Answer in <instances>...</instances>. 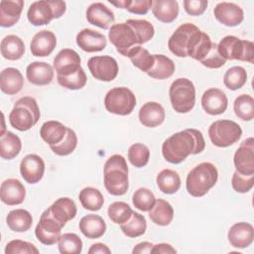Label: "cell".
<instances>
[{"mask_svg":"<svg viewBox=\"0 0 254 254\" xmlns=\"http://www.w3.org/2000/svg\"><path fill=\"white\" fill-rule=\"evenodd\" d=\"M57 80L61 86L66 89L77 90L84 87L87 81V77L83 68L80 67L76 72L70 75H66V76L57 75Z\"/></svg>","mask_w":254,"mask_h":254,"instance_id":"7dc6e473","label":"cell"},{"mask_svg":"<svg viewBox=\"0 0 254 254\" xmlns=\"http://www.w3.org/2000/svg\"><path fill=\"white\" fill-rule=\"evenodd\" d=\"M126 57L129 58L134 66L146 73L152 68L155 62L154 55H151L148 50L141 46H135L132 48Z\"/></svg>","mask_w":254,"mask_h":254,"instance_id":"74e56055","label":"cell"},{"mask_svg":"<svg viewBox=\"0 0 254 254\" xmlns=\"http://www.w3.org/2000/svg\"><path fill=\"white\" fill-rule=\"evenodd\" d=\"M6 223L14 232H26L33 224V217L28 210L16 208L7 214Z\"/></svg>","mask_w":254,"mask_h":254,"instance_id":"836d02e7","label":"cell"},{"mask_svg":"<svg viewBox=\"0 0 254 254\" xmlns=\"http://www.w3.org/2000/svg\"><path fill=\"white\" fill-rule=\"evenodd\" d=\"M38 248L31 242L21 239L11 240L6 244L5 254H38Z\"/></svg>","mask_w":254,"mask_h":254,"instance_id":"816d5d0a","label":"cell"},{"mask_svg":"<svg viewBox=\"0 0 254 254\" xmlns=\"http://www.w3.org/2000/svg\"><path fill=\"white\" fill-rule=\"evenodd\" d=\"M78 226L81 233L89 239L100 238L106 231L104 219L97 214L84 215L80 219Z\"/></svg>","mask_w":254,"mask_h":254,"instance_id":"f1b7e54d","label":"cell"},{"mask_svg":"<svg viewBox=\"0 0 254 254\" xmlns=\"http://www.w3.org/2000/svg\"><path fill=\"white\" fill-rule=\"evenodd\" d=\"M227 238L231 246L241 249L246 248L254 240V228L248 222H237L229 228Z\"/></svg>","mask_w":254,"mask_h":254,"instance_id":"7402d4cb","label":"cell"},{"mask_svg":"<svg viewBox=\"0 0 254 254\" xmlns=\"http://www.w3.org/2000/svg\"><path fill=\"white\" fill-rule=\"evenodd\" d=\"M66 10V4L61 0H40L33 2L27 12L29 22L34 26L48 25L53 19L61 18Z\"/></svg>","mask_w":254,"mask_h":254,"instance_id":"8992f818","label":"cell"},{"mask_svg":"<svg viewBox=\"0 0 254 254\" xmlns=\"http://www.w3.org/2000/svg\"><path fill=\"white\" fill-rule=\"evenodd\" d=\"M154 64L147 74L155 79H166L171 77L176 68L174 62L165 55H154Z\"/></svg>","mask_w":254,"mask_h":254,"instance_id":"8d00e7d4","label":"cell"},{"mask_svg":"<svg viewBox=\"0 0 254 254\" xmlns=\"http://www.w3.org/2000/svg\"><path fill=\"white\" fill-rule=\"evenodd\" d=\"M217 50L224 60H237L241 62L254 63V44L251 41L241 40L235 36L228 35L217 44Z\"/></svg>","mask_w":254,"mask_h":254,"instance_id":"ba28073f","label":"cell"},{"mask_svg":"<svg viewBox=\"0 0 254 254\" xmlns=\"http://www.w3.org/2000/svg\"><path fill=\"white\" fill-rule=\"evenodd\" d=\"M120 228L127 237L136 238L146 232L147 222L142 214L133 211L130 218L126 222L120 224Z\"/></svg>","mask_w":254,"mask_h":254,"instance_id":"ab89813d","label":"cell"},{"mask_svg":"<svg viewBox=\"0 0 254 254\" xmlns=\"http://www.w3.org/2000/svg\"><path fill=\"white\" fill-rule=\"evenodd\" d=\"M199 63L208 68H219L225 64L226 60H224L217 50V44L212 42L210 50L207 54L199 61Z\"/></svg>","mask_w":254,"mask_h":254,"instance_id":"db71d44e","label":"cell"},{"mask_svg":"<svg viewBox=\"0 0 254 254\" xmlns=\"http://www.w3.org/2000/svg\"><path fill=\"white\" fill-rule=\"evenodd\" d=\"M134 31L136 32L140 45L149 42L155 35L154 26L147 20H138V19H128L126 21Z\"/></svg>","mask_w":254,"mask_h":254,"instance_id":"f907efd6","label":"cell"},{"mask_svg":"<svg viewBox=\"0 0 254 254\" xmlns=\"http://www.w3.org/2000/svg\"><path fill=\"white\" fill-rule=\"evenodd\" d=\"M67 127L56 120H49L43 123L40 128L41 138L50 146L57 145L63 141L65 136Z\"/></svg>","mask_w":254,"mask_h":254,"instance_id":"1f68e13d","label":"cell"},{"mask_svg":"<svg viewBox=\"0 0 254 254\" xmlns=\"http://www.w3.org/2000/svg\"><path fill=\"white\" fill-rule=\"evenodd\" d=\"M201 106L207 114L219 115L227 109L228 99L221 89L211 87L203 92L201 96Z\"/></svg>","mask_w":254,"mask_h":254,"instance_id":"ac0fdd59","label":"cell"},{"mask_svg":"<svg viewBox=\"0 0 254 254\" xmlns=\"http://www.w3.org/2000/svg\"><path fill=\"white\" fill-rule=\"evenodd\" d=\"M231 185L236 192H248L254 186V175L245 176L235 171L231 178Z\"/></svg>","mask_w":254,"mask_h":254,"instance_id":"f5cc1de1","label":"cell"},{"mask_svg":"<svg viewBox=\"0 0 254 254\" xmlns=\"http://www.w3.org/2000/svg\"><path fill=\"white\" fill-rule=\"evenodd\" d=\"M217 179L218 171L215 165L209 162H202L188 174L186 188L191 196L200 197L215 186Z\"/></svg>","mask_w":254,"mask_h":254,"instance_id":"277c9868","label":"cell"},{"mask_svg":"<svg viewBox=\"0 0 254 254\" xmlns=\"http://www.w3.org/2000/svg\"><path fill=\"white\" fill-rule=\"evenodd\" d=\"M104 106L110 113L121 116L129 115L136 106V96L127 87H114L106 93Z\"/></svg>","mask_w":254,"mask_h":254,"instance_id":"30bf717a","label":"cell"},{"mask_svg":"<svg viewBox=\"0 0 254 254\" xmlns=\"http://www.w3.org/2000/svg\"><path fill=\"white\" fill-rule=\"evenodd\" d=\"M213 14L218 22L227 27L238 26L244 19L242 8L232 2L218 3L213 10Z\"/></svg>","mask_w":254,"mask_h":254,"instance_id":"e0dca14e","label":"cell"},{"mask_svg":"<svg viewBox=\"0 0 254 254\" xmlns=\"http://www.w3.org/2000/svg\"><path fill=\"white\" fill-rule=\"evenodd\" d=\"M185 11L190 16H199L204 13L208 2L206 0H185L183 2Z\"/></svg>","mask_w":254,"mask_h":254,"instance_id":"11a10c76","label":"cell"},{"mask_svg":"<svg viewBox=\"0 0 254 254\" xmlns=\"http://www.w3.org/2000/svg\"><path fill=\"white\" fill-rule=\"evenodd\" d=\"M57 46L56 35L49 30H42L35 34L31 43L30 51L35 57H48L53 53Z\"/></svg>","mask_w":254,"mask_h":254,"instance_id":"603a6c76","label":"cell"},{"mask_svg":"<svg viewBox=\"0 0 254 254\" xmlns=\"http://www.w3.org/2000/svg\"><path fill=\"white\" fill-rule=\"evenodd\" d=\"M88 253L89 254H110L111 253V250L108 248L107 245L103 244V243H100V242H97V243H94L90 246V248L88 249Z\"/></svg>","mask_w":254,"mask_h":254,"instance_id":"6f0895ef","label":"cell"},{"mask_svg":"<svg viewBox=\"0 0 254 254\" xmlns=\"http://www.w3.org/2000/svg\"><path fill=\"white\" fill-rule=\"evenodd\" d=\"M151 9L157 20L168 24L177 19L180 8L176 0H155Z\"/></svg>","mask_w":254,"mask_h":254,"instance_id":"f546056e","label":"cell"},{"mask_svg":"<svg viewBox=\"0 0 254 254\" xmlns=\"http://www.w3.org/2000/svg\"><path fill=\"white\" fill-rule=\"evenodd\" d=\"M78 198L82 207L90 211L99 210L104 203V197L100 190L91 187L82 189L78 194Z\"/></svg>","mask_w":254,"mask_h":254,"instance_id":"f35d334b","label":"cell"},{"mask_svg":"<svg viewBox=\"0 0 254 254\" xmlns=\"http://www.w3.org/2000/svg\"><path fill=\"white\" fill-rule=\"evenodd\" d=\"M109 3L118 8L126 9L128 12L137 15L147 14L153 5L152 0H120L117 2L109 1Z\"/></svg>","mask_w":254,"mask_h":254,"instance_id":"bcb514c9","label":"cell"},{"mask_svg":"<svg viewBox=\"0 0 254 254\" xmlns=\"http://www.w3.org/2000/svg\"><path fill=\"white\" fill-rule=\"evenodd\" d=\"M133 210L130 205L124 201H114L107 208V214L109 219L115 224H122L126 222Z\"/></svg>","mask_w":254,"mask_h":254,"instance_id":"ee69618b","label":"cell"},{"mask_svg":"<svg viewBox=\"0 0 254 254\" xmlns=\"http://www.w3.org/2000/svg\"><path fill=\"white\" fill-rule=\"evenodd\" d=\"M150 159L149 148L142 143H135L128 149V160L136 168L145 167Z\"/></svg>","mask_w":254,"mask_h":254,"instance_id":"f6af8a7d","label":"cell"},{"mask_svg":"<svg viewBox=\"0 0 254 254\" xmlns=\"http://www.w3.org/2000/svg\"><path fill=\"white\" fill-rule=\"evenodd\" d=\"M164 120L165 109L160 103L156 101H149L144 103L139 110V121L146 127L155 128L161 125Z\"/></svg>","mask_w":254,"mask_h":254,"instance_id":"484cf974","label":"cell"},{"mask_svg":"<svg viewBox=\"0 0 254 254\" xmlns=\"http://www.w3.org/2000/svg\"><path fill=\"white\" fill-rule=\"evenodd\" d=\"M150 219L157 225L167 226L174 218V209L171 203L165 199L158 198L153 207L148 211Z\"/></svg>","mask_w":254,"mask_h":254,"instance_id":"d6a6232c","label":"cell"},{"mask_svg":"<svg viewBox=\"0 0 254 254\" xmlns=\"http://www.w3.org/2000/svg\"><path fill=\"white\" fill-rule=\"evenodd\" d=\"M156 197L147 188H140L132 195L133 205L141 211H149L155 204Z\"/></svg>","mask_w":254,"mask_h":254,"instance_id":"681fc988","label":"cell"},{"mask_svg":"<svg viewBox=\"0 0 254 254\" xmlns=\"http://www.w3.org/2000/svg\"><path fill=\"white\" fill-rule=\"evenodd\" d=\"M64 226L58 222L49 212L48 208L41 214L36 226L35 234L37 239L44 245H54L58 243Z\"/></svg>","mask_w":254,"mask_h":254,"instance_id":"7c38bea8","label":"cell"},{"mask_svg":"<svg viewBox=\"0 0 254 254\" xmlns=\"http://www.w3.org/2000/svg\"><path fill=\"white\" fill-rule=\"evenodd\" d=\"M0 137L1 158L4 160H12L16 158L22 149V142L20 138L10 131H6Z\"/></svg>","mask_w":254,"mask_h":254,"instance_id":"e575fe53","label":"cell"},{"mask_svg":"<svg viewBox=\"0 0 254 254\" xmlns=\"http://www.w3.org/2000/svg\"><path fill=\"white\" fill-rule=\"evenodd\" d=\"M169 96L172 107L176 112L188 113L195 104L194 84L189 78H177L170 86Z\"/></svg>","mask_w":254,"mask_h":254,"instance_id":"52a82bcc","label":"cell"},{"mask_svg":"<svg viewBox=\"0 0 254 254\" xmlns=\"http://www.w3.org/2000/svg\"><path fill=\"white\" fill-rule=\"evenodd\" d=\"M85 15L89 24L104 30L109 29L115 21L114 13L101 2L90 4L86 9Z\"/></svg>","mask_w":254,"mask_h":254,"instance_id":"d6986e66","label":"cell"},{"mask_svg":"<svg viewBox=\"0 0 254 254\" xmlns=\"http://www.w3.org/2000/svg\"><path fill=\"white\" fill-rule=\"evenodd\" d=\"M235 115L243 121H251L254 118V99L249 94L237 96L233 103Z\"/></svg>","mask_w":254,"mask_h":254,"instance_id":"60d3db41","label":"cell"},{"mask_svg":"<svg viewBox=\"0 0 254 254\" xmlns=\"http://www.w3.org/2000/svg\"><path fill=\"white\" fill-rule=\"evenodd\" d=\"M24 78L21 71L15 67H6L0 73V89L3 93L14 95L21 91Z\"/></svg>","mask_w":254,"mask_h":254,"instance_id":"4316f807","label":"cell"},{"mask_svg":"<svg viewBox=\"0 0 254 254\" xmlns=\"http://www.w3.org/2000/svg\"><path fill=\"white\" fill-rule=\"evenodd\" d=\"M28 81L35 85L50 84L54 78V68L45 62H33L26 68Z\"/></svg>","mask_w":254,"mask_h":254,"instance_id":"cb8c5ba5","label":"cell"},{"mask_svg":"<svg viewBox=\"0 0 254 254\" xmlns=\"http://www.w3.org/2000/svg\"><path fill=\"white\" fill-rule=\"evenodd\" d=\"M75 41L76 45L86 53L100 52L107 46V40L103 34L88 28L78 32Z\"/></svg>","mask_w":254,"mask_h":254,"instance_id":"44dd1931","label":"cell"},{"mask_svg":"<svg viewBox=\"0 0 254 254\" xmlns=\"http://www.w3.org/2000/svg\"><path fill=\"white\" fill-rule=\"evenodd\" d=\"M156 183L159 190L166 194H173L181 188L180 175L171 169L162 170L157 175Z\"/></svg>","mask_w":254,"mask_h":254,"instance_id":"d590c367","label":"cell"},{"mask_svg":"<svg viewBox=\"0 0 254 254\" xmlns=\"http://www.w3.org/2000/svg\"><path fill=\"white\" fill-rule=\"evenodd\" d=\"M103 183L108 193L123 195L129 188L126 159L119 154L110 156L103 167Z\"/></svg>","mask_w":254,"mask_h":254,"instance_id":"3957f363","label":"cell"},{"mask_svg":"<svg viewBox=\"0 0 254 254\" xmlns=\"http://www.w3.org/2000/svg\"><path fill=\"white\" fill-rule=\"evenodd\" d=\"M48 210L51 215L64 227L67 221L75 217L77 212L75 202L69 197L58 198L50 207H48Z\"/></svg>","mask_w":254,"mask_h":254,"instance_id":"d4e9b609","label":"cell"},{"mask_svg":"<svg viewBox=\"0 0 254 254\" xmlns=\"http://www.w3.org/2000/svg\"><path fill=\"white\" fill-rule=\"evenodd\" d=\"M208 136L214 146L226 148L233 145L241 138L242 129L232 120H217L209 126Z\"/></svg>","mask_w":254,"mask_h":254,"instance_id":"9c48e42d","label":"cell"},{"mask_svg":"<svg viewBox=\"0 0 254 254\" xmlns=\"http://www.w3.org/2000/svg\"><path fill=\"white\" fill-rule=\"evenodd\" d=\"M108 39L117 52L124 57L135 46H141L136 32L126 22L113 24L109 28Z\"/></svg>","mask_w":254,"mask_h":254,"instance_id":"8fae6325","label":"cell"},{"mask_svg":"<svg viewBox=\"0 0 254 254\" xmlns=\"http://www.w3.org/2000/svg\"><path fill=\"white\" fill-rule=\"evenodd\" d=\"M236 172L241 175H254V139L249 137L245 139L233 157Z\"/></svg>","mask_w":254,"mask_h":254,"instance_id":"5bb4252c","label":"cell"},{"mask_svg":"<svg viewBox=\"0 0 254 254\" xmlns=\"http://www.w3.org/2000/svg\"><path fill=\"white\" fill-rule=\"evenodd\" d=\"M20 174L25 182L34 185L39 183L45 174V162L36 154L25 156L20 163Z\"/></svg>","mask_w":254,"mask_h":254,"instance_id":"9a60e30c","label":"cell"},{"mask_svg":"<svg viewBox=\"0 0 254 254\" xmlns=\"http://www.w3.org/2000/svg\"><path fill=\"white\" fill-rule=\"evenodd\" d=\"M247 81V72L244 67L235 65L226 70L223 76L224 85L230 90L241 88Z\"/></svg>","mask_w":254,"mask_h":254,"instance_id":"b9f144b4","label":"cell"},{"mask_svg":"<svg viewBox=\"0 0 254 254\" xmlns=\"http://www.w3.org/2000/svg\"><path fill=\"white\" fill-rule=\"evenodd\" d=\"M41 116L37 100L31 96L19 98L9 114L11 126L19 131H28L35 126Z\"/></svg>","mask_w":254,"mask_h":254,"instance_id":"5b68a950","label":"cell"},{"mask_svg":"<svg viewBox=\"0 0 254 254\" xmlns=\"http://www.w3.org/2000/svg\"><path fill=\"white\" fill-rule=\"evenodd\" d=\"M24 7L23 0H3L0 2V26L9 28L14 26L21 17Z\"/></svg>","mask_w":254,"mask_h":254,"instance_id":"83f0119b","label":"cell"},{"mask_svg":"<svg viewBox=\"0 0 254 254\" xmlns=\"http://www.w3.org/2000/svg\"><path fill=\"white\" fill-rule=\"evenodd\" d=\"M54 68L57 75H70L76 72L80 67V57L72 49L61 50L54 59Z\"/></svg>","mask_w":254,"mask_h":254,"instance_id":"2e32d148","label":"cell"},{"mask_svg":"<svg viewBox=\"0 0 254 254\" xmlns=\"http://www.w3.org/2000/svg\"><path fill=\"white\" fill-rule=\"evenodd\" d=\"M91 75L101 81H112L118 74V64L110 56H95L87 62Z\"/></svg>","mask_w":254,"mask_h":254,"instance_id":"4fadbf2b","label":"cell"},{"mask_svg":"<svg viewBox=\"0 0 254 254\" xmlns=\"http://www.w3.org/2000/svg\"><path fill=\"white\" fill-rule=\"evenodd\" d=\"M151 253H159V254H169V253H177V250L168 243H159L153 246Z\"/></svg>","mask_w":254,"mask_h":254,"instance_id":"9f6ffc18","label":"cell"},{"mask_svg":"<svg viewBox=\"0 0 254 254\" xmlns=\"http://www.w3.org/2000/svg\"><path fill=\"white\" fill-rule=\"evenodd\" d=\"M58 247L62 254H79L82 251V241L75 233H64L58 241Z\"/></svg>","mask_w":254,"mask_h":254,"instance_id":"7bdbcfd3","label":"cell"},{"mask_svg":"<svg viewBox=\"0 0 254 254\" xmlns=\"http://www.w3.org/2000/svg\"><path fill=\"white\" fill-rule=\"evenodd\" d=\"M0 50L4 59L8 61H17L25 54V44L20 37L16 35H8L2 39Z\"/></svg>","mask_w":254,"mask_h":254,"instance_id":"4dcf8cb0","label":"cell"},{"mask_svg":"<svg viewBox=\"0 0 254 254\" xmlns=\"http://www.w3.org/2000/svg\"><path fill=\"white\" fill-rule=\"evenodd\" d=\"M205 33L191 23L179 26L168 41V48L179 58H193L199 49Z\"/></svg>","mask_w":254,"mask_h":254,"instance_id":"7a4b0ae2","label":"cell"},{"mask_svg":"<svg viewBox=\"0 0 254 254\" xmlns=\"http://www.w3.org/2000/svg\"><path fill=\"white\" fill-rule=\"evenodd\" d=\"M26 197V189L17 179H7L0 187L1 201L7 205L21 204Z\"/></svg>","mask_w":254,"mask_h":254,"instance_id":"ffe728a7","label":"cell"},{"mask_svg":"<svg viewBox=\"0 0 254 254\" xmlns=\"http://www.w3.org/2000/svg\"><path fill=\"white\" fill-rule=\"evenodd\" d=\"M205 141L200 131L190 128L177 132L167 138L162 145V155L171 164H180L188 156L201 153Z\"/></svg>","mask_w":254,"mask_h":254,"instance_id":"6da1fadb","label":"cell"},{"mask_svg":"<svg viewBox=\"0 0 254 254\" xmlns=\"http://www.w3.org/2000/svg\"><path fill=\"white\" fill-rule=\"evenodd\" d=\"M76 146H77V136L72 129L67 127L65 136L63 139V141L57 145L50 146V148L58 156H67L75 150Z\"/></svg>","mask_w":254,"mask_h":254,"instance_id":"c3c4849f","label":"cell"},{"mask_svg":"<svg viewBox=\"0 0 254 254\" xmlns=\"http://www.w3.org/2000/svg\"><path fill=\"white\" fill-rule=\"evenodd\" d=\"M154 244H152L151 242L148 241H144V242H140L137 245H135V247L132 250L133 254H141V253H151L152 248H153Z\"/></svg>","mask_w":254,"mask_h":254,"instance_id":"680465c9","label":"cell"}]
</instances>
